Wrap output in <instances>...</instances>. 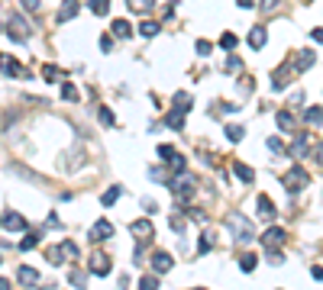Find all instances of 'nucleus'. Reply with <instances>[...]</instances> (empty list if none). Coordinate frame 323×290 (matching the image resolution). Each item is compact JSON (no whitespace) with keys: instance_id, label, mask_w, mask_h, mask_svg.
<instances>
[{"instance_id":"473e14b6","label":"nucleus","mask_w":323,"mask_h":290,"mask_svg":"<svg viewBox=\"0 0 323 290\" xmlns=\"http://www.w3.org/2000/svg\"><path fill=\"white\" fill-rule=\"evenodd\" d=\"M239 268H242V271H246V274H249V271L256 268V255H252V252H246V255H242V258H239Z\"/></svg>"},{"instance_id":"e433bc0d","label":"nucleus","mask_w":323,"mask_h":290,"mask_svg":"<svg viewBox=\"0 0 323 290\" xmlns=\"http://www.w3.org/2000/svg\"><path fill=\"white\" fill-rule=\"evenodd\" d=\"M20 7H23L26 13H32V16L39 13V0H20Z\"/></svg>"},{"instance_id":"603ef678","label":"nucleus","mask_w":323,"mask_h":290,"mask_svg":"<svg viewBox=\"0 0 323 290\" xmlns=\"http://www.w3.org/2000/svg\"><path fill=\"white\" fill-rule=\"evenodd\" d=\"M301 103H304V94H301V91L291 94V107H301Z\"/></svg>"},{"instance_id":"37998d69","label":"nucleus","mask_w":323,"mask_h":290,"mask_svg":"<svg viewBox=\"0 0 323 290\" xmlns=\"http://www.w3.org/2000/svg\"><path fill=\"white\" fill-rule=\"evenodd\" d=\"M220 46H223V49H236V36H233V32H223Z\"/></svg>"},{"instance_id":"1a4fd4ad","label":"nucleus","mask_w":323,"mask_h":290,"mask_svg":"<svg viewBox=\"0 0 323 290\" xmlns=\"http://www.w3.org/2000/svg\"><path fill=\"white\" fill-rule=\"evenodd\" d=\"M113 235V226L107 223V219H97V223L91 226V232H87V239L91 242H103V239H110Z\"/></svg>"},{"instance_id":"6e6d98bb","label":"nucleus","mask_w":323,"mask_h":290,"mask_svg":"<svg viewBox=\"0 0 323 290\" xmlns=\"http://www.w3.org/2000/svg\"><path fill=\"white\" fill-rule=\"evenodd\" d=\"M313 155H317V161H320V164H323V142H320V145H317V148H313Z\"/></svg>"},{"instance_id":"8fccbe9b","label":"nucleus","mask_w":323,"mask_h":290,"mask_svg":"<svg viewBox=\"0 0 323 290\" xmlns=\"http://www.w3.org/2000/svg\"><path fill=\"white\" fill-rule=\"evenodd\" d=\"M197 55H210V42H197Z\"/></svg>"},{"instance_id":"f704fd0d","label":"nucleus","mask_w":323,"mask_h":290,"mask_svg":"<svg viewBox=\"0 0 323 290\" xmlns=\"http://www.w3.org/2000/svg\"><path fill=\"white\" fill-rule=\"evenodd\" d=\"M252 87H256V81H252L249 74H242V77H239V91H242V94L249 97V94H252Z\"/></svg>"},{"instance_id":"3c124183","label":"nucleus","mask_w":323,"mask_h":290,"mask_svg":"<svg viewBox=\"0 0 323 290\" xmlns=\"http://www.w3.org/2000/svg\"><path fill=\"white\" fill-rule=\"evenodd\" d=\"M110 49H113V39L103 36V39H100V52H110Z\"/></svg>"},{"instance_id":"393cba45","label":"nucleus","mask_w":323,"mask_h":290,"mask_svg":"<svg viewBox=\"0 0 323 290\" xmlns=\"http://www.w3.org/2000/svg\"><path fill=\"white\" fill-rule=\"evenodd\" d=\"M304 119H307L310 126H320V122H323V107H310V110H304Z\"/></svg>"},{"instance_id":"c85d7f7f","label":"nucleus","mask_w":323,"mask_h":290,"mask_svg":"<svg viewBox=\"0 0 323 290\" xmlns=\"http://www.w3.org/2000/svg\"><path fill=\"white\" fill-rule=\"evenodd\" d=\"M213 248V232H204L200 235V245H197V255H207Z\"/></svg>"},{"instance_id":"9d476101","label":"nucleus","mask_w":323,"mask_h":290,"mask_svg":"<svg viewBox=\"0 0 323 290\" xmlns=\"http://www.w3.org/2000/svg\"><path fill=\"white\" fill-rule=\"evenodd\" d=\"M152 268H155V274H168V271L174 268V258L168 252H155L152 255Z\"/></svg>"},{"instance_id":"7c9ffc66","label":"nucleus","mask_w":323,"mask_h":290,"mask_svg":"<svg viewBox=\"0 0 323 290\" xmlns=\"http://www.w3.org/2000/svg\"><path fill=\"white\" fill-rule=\"evenodd\" d=\"M185 164H188V161H185V155H178V152H174L168 168H171V174H178V171H185Z\"/></svg>"},{"instance_id":"cd10ccee","label":"nucleus","mask_w":323,"mask_h":290,"mask_svg":"<svg viewBox=\"0 0 323 290\" xmlns=\"http://www.w3.org/2000/svg\"><path fill=\"white\" fill-rule=\"evenodd\" d=\"M242 136H246V129H242V126H236V122L226 126V139H230V142H242Z\"/></svg>"},{"instance_id":"c9c22d12","label":"nucleus","mask_w":323,"mask_h":290,"mask_svg":"<svg viewBox=\"0 0 323 290\" xmlns=\"http://www.w3.org/2000/svg\"><path fill=\"white\" fill-rule=\"evenodd\" d=\"M107 7H110V0H91V10L97 13V16H103V13H107Z\"/></svg>"},{"instance_id":"f3484780","label":"nucleus","mask_w":323,"mask_h":290,"mask_svg":"<svg viewBox=\"0 0 323 290\" xmlns=\"http://www.w3.org/2000/svg\"><path fill=\"white\" fill-rule=\"evenodd\" d=\"M233 171H236V178H239L242 184H252V181H256V171H252L249 164H242V161H236V164H233Z\"/></svg>"},{"instance_id":"c03bdc74","label":"nucleus","mask_w":323,"mask_h":290,"mask_svg":"<svg viewBox=\"0 0 323 290\" xmlns=\"http://www.w3.org/2000/svg\"><path fill=\"white\" fill-rule=\"evenodd\" d=\"M171 155H174V148L162 142V145H159V158H165V161H171Z\"/></svg>"},{"instance_id":"20e7f679","label":"nucleus","mask_w":323,"mask_h":290,"mask_svg":"<svg viewBox=\"0 0 323 290\" xmlns=\"http://www.w3.org/2000/svg\"><path fill=\"white\" fill-rule=\"evenodd\" d=\"M110 265H113V261H110L107 252H91V271L97 277H107L110 274Z\"/></svg>"},{"instance_id":"c756f323","label":"nucleus","mask_w":323,"mask_h":290,"mask_svg":"<svg viewBox=\"0 0 323 290\" xmlns=\"http://www.w3.org/2000/svg\"><path fill=\"white\" fill-rule=\"evenodd\" d=\"M139 290H159V277L142 274V277H139Z\"/></svg>"},{"instance_id":"4468645a","label":"nucleus","mask_w":323,"mask_h":290,"mask_svg":"<svg viewBox=\"0 0 323 290\" xmlns=\"http://www.w3.org/2000/svg\"><path fill=\"white\" fill-rule=\"evenodd\" d=\"M275 119H278V126H281L284 133H294V129H298V119L291 116V110H278V116H275Z\"/></svg>"},{"instance_id":"de8ad7c7","label":"nucleus","mask_w":323,"mask_h":290,"mask_svg":"<svg viewBox=\"0 0 323 290\" xmlns=\"http://www.w3.org/2000/svg\"><path fill=\"white\" fill-rule=\"evenodd\" d=\"M171 229L181 232V229H185V219H181V216H171Z\"/></svg>"},{"instance_id":"49530a36","label":"nucleus","mask_w":323,"mask_h":290,"mask_svg":"<svg viewBox=\"0 0 323 290\" xmlns=\"http://www.w3.org/2000/svg\"><path fill=\"white\" fill-rule=\"evenodd\" d=\"M149 178H152V181H168V174H165L162 168H152V171H149Z\"/></svg>"},{"instance_id":"aec40b11","label":"nucleus","mask_w":323,"mask_h":290,"mask_svg":"<svg viewBox=\"0 0 323 290\" xmlns=\"http://www.w3.org/2000/svg\"><path fill=\"white\" fill-rule=\"evenodd\" d=\"M249 46H252V49H262V46H265V26H252V32H249Z\"/></svg>"},{"instance_id":"a878e982","label":"nucleus","mask_w":323,"mask_h":290,"mask_svg":"<svg viewBox=\"0 0 323 290\" xmlns=\"http://www.w3.org/2000/svg\"><path fill=\"white\" fill-rule=\"evenodd\" d=\"M120 193H123V190H120V187H110V190H103L100 203H103V206H113V203H117V200H120Z\"/></svg>"},{"instance_id":"ddd939ff","label":"nucleus","mask_w":323,"mask_h":290,"mask_svg":"<svg viewBox=\"0 0 323 290\" xmlns=\"http://www.w3.org/2000/svg\"><path fill=\"white\" fill-rule=\"evenodd\" d=\"M129 232H133L136 239H152V223L149 219H136V223L129 226Z\"/></svg>"},{"instance_id":"bb28decb","label":"nucleus","mask_w":323,"mask_h":290,"mask_svg":"<svg viewBox=\"0 0 323 290\" xmlns=\"http://www.w3.org/2000/svg\"><path fill=\"white\" fill-rule=\"evenodd\" d=\"M301 61H298V68L301 71H307V68H313V52L310 49H301V55H298Z\"/></svg>"},{"instance_id":"4d7b16f0","label":"nucleus","mask_w":323,"mask_h":290,"mask_svg":"<svg viewBox=\"0 0 323 290\" xmlns=\"http://www.w3.org/2000/svg\"><path fill=\"white\" fill-rule=\"evenodd\" d=\"M236 4L242 7V10H249V7H252V0H236Z\"/></svg>"},{"instance_id":"f8f14e48","label":"nucleus","mask_w":323,"mask_h":290,"mask_svg":"<svg viewBox=\"0 0 323 290\" xmlns=\"http://www.w3.org/2000/svg\"><path fill=\"white\" fill-rule=\"evenodd\" d=\"M0 226H4V229H10V232H23V229H26V219H23L20 213H7L4 219H0Z\"/></svg>"},{"instance_id":"5701e85b","label":"nucleus","mask_w":323,"mask_h":290,"mask_svg":"<svg viewBox=\"0 0 323 290\" xmlns=\"http://www.w3.org/2000/svg\"><path fill=\"white\" fill-rule=\"evenodd\" d=\"M165 126H171V129H185V113L171 110L168 116H165Z\"/></svg>"},{"instance_id":"423d86ee","label":"nucleus","mask_w":323,"mask_h":290,"mask_svg":"<svg viewBox=\"0 0 323 290\" xmlns=\"http://www.w3.org/2000/svg\"><path fill=\"white\" fill-rule=\"evenodd\" d=\"M291 74H294L291 65H278L275 71H272V91H284L288 81H291Z\"/></svg>"},{"instance_id":"9b49d317","label":"nucleus","mask_w":323,"mask_h":290,"mask_svg":"<svg viewBox=\"0 0 323 290\" xmlns=\"http://www.w3.org/2000/svg\"><path fill=\"white\" fill-rule=\"evenodd\" d=\"M16 280L26 287H32V284H39V271L32 268V265H20V271H16Z\"/></svg>"},{"instance_id":"a211bd4d","label":"nucleus","mask_w":323,"mask_h":290,"mask_svg":"<svg viewBox=\"0 0 323 290\" xmlns=\"http://www.w3.org/2000/svg\"><path fill=\"white\" fill-rule=\"evenodd\" d=\"M110 29H113V36H117V39H129V36H133V26H129L126 20H113Z\"/></svg>"},{"instance_id":"13d9d810","label":"nucleus","mask_w":323,"mask_h":290,"mask_svg":"<svg viewBox=\"0 0 323 290\" xmlns=\"http://www.w3.org/2000/svg\"><path fill=\"white\" fill-rule=\"evenodd\" d=\"M0 290H10V280L7 277H0Z\"/></svg>"},{"instance_id":"6e6552de","label":"nucleus","mask_w":323,"mask_h":290,"mask_svg":"<svg viewBox=\"0 0 323 290\" xmlns=\"http://www.w3.org/2000/svg\"><path fill=\"white\" fill-rule=\"evenodd\" d=\"M310 145H313V136H310V133L294 136V142H291V155H294V158H304V155L310 152Z\"/></svg>"},{"instance_id":"2eb2a0df","label":"nucleus","mask_w":323,"mask_h":290,"mask_svg":"<svg viewBox=\"0 0 323 290\" xmlns=\"http://www.w3.org/2000/svg\"><path fill=\"white\" fill-rule=\"evenodd\" d=\"M259 219H265V223L275 219V203L268 197H259Z\"/></svg>"},{"instance_id":"2f4dec72","label":"nucleus","mask_w":323,"mask_h":290,"mask_svg":"<svg viewBox=\"0 0 323 290\" xmlns=\"http://www.w3.org/2000/svg\"><path fill=\"white\" fill-rule=\"evenodd\" d=\"M36 245H39V235H36V232H29V235H26V239L20 242V248H23V252H32Z\"/></svg>"},{"instance_id":"09e8293b","label":"nucleus","mask_w":323,"mask_h":290,"mask_svg":"<svg viewBox=\"0 0 323 290\" xmlns=\"http://www.w3.org/2000/svg\"><path fill=\"white\" fill-rule=\"evenodd\" d=\"M310 39H313V42H320V46H323V26H317V29L310 32Z\"/></svg>"},{"instance_id":"6ab92c4d","label":"nucleus","mask_w":323,"mask_h":290,"mask_svg":"<svg viewBox=\"0 0 323 290\" xmlns=\"http://www.w3.org/2000/svg\"><path fill=\"white\" fill-rule=\"evenodd\" d=\"M75 16H78V0H65V4H62V10H58V20H75Z\"/></svg>"},{"instance_id":"dca6fc26","label":"nucleus","mask_w":323,"mask_h":290,"mask_svg":"<svg viewBox=\"0 0 323 290\" xmlns=\"http://www.w3.org/2000/svg\"><path fill=\"white\" fill-rule=\"evenodd\" d=\"M191 103H194V97H191V94H185V91H178V94L171 97V107L178 110V113H185V110L191 107Z\"/></svg>"},{"instance_id":"b1692460","label":"nucleus","mask_w":323,"mask_h":290,"mask_svg":"<svg viewBox=\"0 0 323 290\" xmlns=\"http://www.w3.org/2000/svg\"><path fill=\"white\" fill-rule=\"evenodd\" d=\"M46 258L52 261V265H62V261L68 258V255H65V245H55V248H49V252H46Z\"/></svg>"},{"instance_id":"864d4df0","label":"nucleus","mask_w":323,"mask_h":290,"mask_svg":"<svg viewBox=\"0 0 323 290\" xmlns=\"http://www.w3.org/2000/svg\"><path fill=\"white\" fill-rule=\"evenodd\" d=\"M278 4V0H262V10H268V13H272V7Z\"/></svg>"},{"instance_id":"4c0bfd02","label":"nucleus","mask_w":323,"mask_h":290,"mask_svg":"<svg viewBox=\"0 0 323 290\" xmlns=\"http://www.w3.org/2000/svg\"><path fill=\"white\" fill-rule=\"evenodd\" d=\"M223 68H226V71H239V68H242V61H239L236 55H230V58L223 61Z\"/></svg>"},{"instance_id":"5fc2aeb1","label":"nucleus","mask_w":323,"mask_h":290,"mask_svg":"<svg viewBox=\"0 0 323 290\" xmlns=\"http://www.w3.org/2000/svg\"><path fill=\"white\" fill-rule=\"evenodd\" d=\"M310 274L317 277V280H323V268H320V265H313V271H310Z\"/></svg>"},{"instance_id":"0eeeda50","label":"nucleus","mask_w":323,"mask_h":290,"mask_svg":"<svg viewBox=\"0 0 323 290\" xmlns=\"http://www.w3.org/2000/svg\"><path fill=\"white\" fill-rule=\"evenodd\" d=\"M262 242H265L268 252H278L284 245V229H278V226H272V229H265V235H262Z\"/></svg>"},{"instance_id":"a18cd8bd","label":"nucleus","mask_w":323,"mask_h":290,"mask_svg":"<svg viewBox=\"0 0 323 290\" xmlns=\"http://www.w3.org/2000/svg\"><path fill=\"white\" fill-rule=\"evenodd\" d=\"M191 219H194V223H207V213H204V210H191V213H188Z\"/></svg>"},{"instance_id":"72a5a7b5","label":"nucleus","mask_w":323,"mask_h":290,"mask_svg":"<svg viewBox=\"0 0 323 290\" xmlns=\"http://www.w3.org/2000/svg\"><path fill=\"white\" fill-rule=\"evenodd\" d=\"M97 116H100V122H103L107 129H110V126H117V119H113V113H110L107 107H100V110H97Z\"/></svg>"},{"instance_id":"79ce46f5","label":"nucleus","mask_w":323,"mask_h":290,"mask_svg":"<svg viewBox=\"0 0 323 290\" xmlns=\"http://www.w3.org/2000/svg\"><path fill=\"white\" fill-rule=\"evenodd\" d=\"M68 280H71L75 287H84V280H87V277H84V271H71V274H68Z\"/></svg>"},{"instance_id":"ea45409f","label":"nucleus","mask_w":323,"mask_h":290,"mask_svg":"<svg viewBox=\"0 0 323 290\" xmlns=\"http://www.w3.org/2000/svg\"><path fill=\"white\" fill-rule=\"evenodd\" d=\"M265 145H268V152H272V155H281V152H284V145H281V139H268V142H265Z\"/></svg>"},{"instance_id":"f257e3e1","label":"nucleus","mask_w":323,"mask_h":290,"mask_svg":"<svg viewBox=\"0 0 323 290\" xmlns=\"http://www.w3.org/2000/svg\"><path fill=\"white\" fill-rule=\"evenodd\" d=\"M281 181H284V187L291 190V193H298V190H304V187H307V184H310V174L304 171L301 164H294V168L288 171V174H284Z\"/></svg>"},{"instance_id":"58836bf2","label":"nucleus","mask_w":323,"mask_h":290,"mask_svg":"<svg viewBox=\"0 0 323 290\" xmlns=\"http://www.w3.org/2000/svg\"><path fill=\"white\" fill-rule=\"evenodd\" d=\"M62 97H65V100H78V91H75V84H62Z\"/></svg>"},{"instance_id":"bf43d9fd","label":"nucleus","mask_w":323,"mask_h":290,"mask_svg":"<svg viewBox=\"0 0 323 290\" xmlns=\"http://www.w3.org/2000/svg\"><path fill=\"white\" fill-rule=\"evenodd\" d=\"M307 4H310V0H307Z\"/></svg>"},{"instance_id":"a19ab883","label":"nucleus","mask_w":323,"mask_h":290,"mask_svg":"<svg viewBox=\"0 0 323 290\" xmlns=\"http://www.w3.org/2000/svg\"><path fill=\"white\" fill-rule=\"evenodd\" d=\"M42 74H46V81H58V77H62V71H58L55 65H46V71H42Z\"/></svg>"},{"instance_id":"7ed1b4c3","label":"nucleus","mask_w":323,"mask_h":290,"mask_svg":"<svg viewBox=\"0 0 323 290\" xmlns=\"http://www.w3.org/2000/svg\"><path fill=\"white\" fill-rule=\"evenodd\" d=\"M226 226L233 229L236 242H242V245H246V242H252V226H249V223H246V219H242L239 213H230V216H226Z\"/></svg>"},{"instance_id":"f03ea898","label":"nucleus","mask_w":323,"mask_h":290,"mask_svg":"<svg viewBox=\"0 0 323 290\" xmlns=\"http://www.w3.org/2000/svg\"><path fill=\"white\" fill-rule=\"evenodd\" d=\"M7 32H10V39H16V42H26V39L32 36V26L26 23L20 13H13L10 20H7Z\"/></svg>"},{"instance_id":"4be33fe9","label":"nucleus","mask_w":323,"mask_h":290,"mask_svg":"<svg viewBox=\"0 0 323 290\" xmlns=\"http://www.w3.org/2000/svg\"><path fill=\"white\" fill-rule=\"evenodd\" d=\"M139 36H146V39L159 36V23H155V20H142V26H139Z\"/></svg>"},{"instance_id":"39448f33","label":"nucleus","mask_w":323,"mask_h":290,"mask_svg":"<svg viewBox=\"0 0 323 290\" xmlns=\"http://www.w3.org/2000/svg\"><path fill=\"white\" fill-rule=\"evenodd\" d=\"M0 71H4L7 77H26L29 71H26V68L20 65V61H16L13 55H0Z\"/></svg>"},{"instance_id":"412c9836","label":"nucleus","mask_w":323,"mask_h":290,"mask_svg":"<svg viewBox=\"0 0 323 290\" xmlns=\"http://www.w3.org/2000/svg\"><path fill=\"white\" fill-rule=\"evenodd\" d=\"M126 4H129V10H133V13L142 16V13H149L152 7H155V0H126Z\"/></svg>"}]
</instances>
